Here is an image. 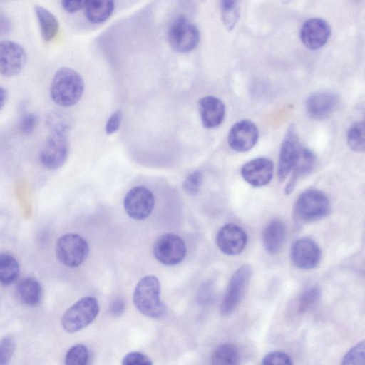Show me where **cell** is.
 Listing matches in <instances>:
<instances>
[{"instance_id": "60d3db41", "label": "cell", "mask_w": 365, "mask_h": 365, "mask_svg": "<svg viewBox=\"0 0 365 365\" xmlns=\"http://www.w3.org/2000/svg\"><path fill=\"white\" fill-rule=\"evenodd\" d=\"M238 6V0H221V9H231Z\"/></svg>"}, {"instance_id": "3957f363", "label": "cell", "mask_w": 365, "mask_h": 365, "mask_svg": "<svg viewBox=\"0 0 365 365\" xmlns=\"http://www.w3.org/2000/svg\"><path fill=\"white\" fill-rule=\"evenodd\" d=\"M170 46L178 53H185L195 50L200 41L197 26L185 16L176 17L167 31Z\"/></svg>"}, {"instance_id": "5bb4252c", "label": "cell", "mask_w": 365, "mask_h": 365, "mask_svg": "<svg viewBox=\"0 0 365 365\" xmlns=\"http://www.w3.org/2000/svg\"><path fill=\"white\" fill-rule=\"evenodd\" d=\"M331 30L329 24L319 18H312L304 22L299 36L304 46L310 50L323 47L331 36Z\"/></svg>"}, {"instance_id": "836d02e7", "label": "cell", "mask_w": 365, "mask_h": 365, "mask_svg": "<svg viewBox=\"0 0 365 365\" xmlns=\"http://www.w3.org/2000/svg\"><path fill=\"white\" fill-rule=\"evenodd\" d=\"M240 18L239 7L231 9H221V19L222 24L227 31L232 30Z\"/></svg>"}, {"instance_id": "ee69618b", "label": "cell", "mask_w": 365, "mask_h": 365, "mask_svg": "<svg viewBox=\"0 0 365 365\" xmlns=\"http://www.w3.org/2000/svg\"><path fill=\"white\" fill-rule=\"evenodd\" d=\"M1 1H7V0H0Z\"/></svg>"}, {"instance_id": "ffe728a7", "label": "cell", "mask_w": 365, "mask_h": 365, "mask_svg": "<svg viewBox=\"0 0 365 365\" xmlns=\"http://www.w3.org/2000/svg\"><path fill=\"white\" fill-rule=\"evenodd\" d=\"M286 227L282 221L274 219L270 221L263 232V244L271 254L279 252L284 243Z\"/></svg>"}, {"instance_id": "e575fe53", "label": "cell", "mask_w": 365, "mask_h": 365, "mask_svg": "<svg viewBox=\"0 0 365 365\" xmlns=\"http://www.w3.org/2000/svg\"><path fill=\"white\" fill-rule=\"evenodd\" d=\"M262 364H292L289 356L279 351H272L264 356L262 361Z\"/></svg>"}, {"instance_id": "d6986e66", "label": "cell", "mask_w": 365, "mask_h": 365, "mask_svg": "<svg viewBox=\"0 0 365 365\" xmlns=\"http://www.w3.org/2000/svg\"><path fill=\"white\" fill-rule=\"evenodd\" d=\"M198 104L204 127L213 128L222 123L225 117V108L220 98L207 96L200 98Z\"/></svg>"}, {"instance_id": "8fae6325", "label": "cell", "mask_w": 365, "mask_h": 365, "mask_svg": "<svg viewBox=\"0 0 365 365\" xmlns=\"http://www.w3.org/2000/svg\"><path fill=\"white\" fill-rule=\"evenodd\" d=\"M155 205L152 192L144 186H137L127 193L124 199L126 213L135 220H143L152 212Z\"/></svg>"}, {"instance_id": "9c48e42d", "label": "cell", "mask_w": 365, "mask_h": 365, "mask_svg": "<svg viewBox=\"0 0 365 365\" xmlns=\"http://www.w3.org/2000/svg\"><path fill=\"white\" fill-rule=\"evenodd\" d=\"M186 251V245L183 240L173 233L161 235L153 246L155 257L165 265L179 264L185 257Z\"/></svg>"}, {"instance_id": "5b68a950", "label": "cell", "mask_w": 365, "mask_h": 365, "mask_svg": "<svg viewBox=\"0 0 365 365\" xmlns=\"http://www.w3.org/2000/svg\"><path fill=\"white\" fill-rule=\"evenodd\" d=\"M98 312L99 305L96 298L83 297L64 313L61 319L62 327L69 333L80 331L95 319Z\"/></svg>"}, {"instance_id": "52a82bcc", "label": "cell", "mask_w": 365, "mask_h": 365, "mask_svg": "<svg viewBox=\"0 0 365 365\" xmlns=\"http://www.w3.org/2000/svg\"><path fill=\"white\" fill-rule=\"evenodd\" d=\"M56 252L60 262L67 267H75L81 264L87 258L89 245L79 235L69 233L58 239Z\"/></svg>"}, {"instance_id": "8992f818", "label": "cell", "mask_w": 365, "mask_h": 365, "mask_svg": "<svg viewBox=\"0 0 365 365\" xmlns=\"http://www.w3.org/2000/svg\"><path fill=\"white\" fill-rule=\"evenodd\" d=\"M330 209L327 195L317 190L311 189L302 192L297 200L295 213L303 222H312L325 217Z\"/></svg>"}, {"instance_id": "b9f144b4", "label": "cell", "mask_w": 365, "mask_h": 365, "mask_svg": "<svg viewBox=\"0 0 365 365\" xmlns=\"http://www.w3.org/2000/svg\"><path fill=\"white\" fill-rule=\"evenodd\" d=\"M6 91L5 89L0 86V110L4 106L6 101Z\"/></svg>"}, {"instance_id": "f546056e", "label": "cell", "mask_w": 365, "mask_h": 365, "mask_svg": "<svg viewBox=\"0 0 365 365\" xmlns=\"http://www.w3.org/2000/svg\"><path fill=\"white\" fill-rule=\"evenodd\" d=\"M364 341H362L352 347L344 356L342 364H364L365 351Z\"/></svg>"}, {"instance_id": "4dcf8cb0", "label": "cell", "mask_w": 365, "mask_h": 365, "mask_svg": "<svg viewBox=\"0 0 365 365\" xmlns=\"http://www.w3.org/2000/svg\"><path fill=\"white\" fill-rule=\"evenodd\" d=\"M16 342L13 337L6 336L0 340V364H6L15 351Z\"/></svg>"}, {"instance_id": "4fadbf2b", "label": "cell", "mask_w": 365, "mask_h": 365, "mask_svg": "<svg viewBox=\"0 0 365 365\" xmlns=\"http://www.w3.org/2000/svg\"><path fill=\"white\" fill-rule=\"evenodd\" d=\"M321 250L312 239L302 237L297 240L290 249V257L294 265L299 269L316 267L321 259Z\"/></svg>"}, {"instance_id": "2e32d148", "label": "cell", "mask_w": 365, "mask_h": 365, "mask_svg": "<svg viewBox=\"0 0 365 365\" xmlns=\"http://www.w3.org/2000/svg\"><path fill=\"white\" fill-rule=\"evenodd\" d=\"M257 126L248 120L237 122L228 134L230 148L237 152H245L255 146L258 139Z\"/></svg>"}, {"instance_id": "83f0119b", "label": "cell", "mask_w": 365, "mask_h": 365, "mask_svg": "<svg viewBox=\"0 0 365 365\" xmlns=\"http://www.w3.org/2000/svg\"><path fill=\"white\" fill-rule=\"evenodd\" d=\"M347 143L356 152H362L365 148V125L364 122L353 124L347 133Z\"/></svg>"}, {"instance_id": "4316f807", "label": "cell", "mask_w": 365, "mask_h": 365, "mask_svg": "<svg viewBox=\"0 0 365 365\" xmlns=\"http://www.w3.org/2000/svg\"><path fill=\"white\" fill-rule=\"evenodd\" d=\"M320 297L321 291L318 287L314 286L307 289L298 299L297 312L302 314L312 310L318 304Z\"/></svg>"}, {"instance_id": "9a60e30c", "label": "cell", "mask_w": 365, "mask_h": 365, "mask_svg": "<svg viewBox=\"0 0 365 365\" xmlns=\"http://www.w3.org/2000/svg\"><path fill=\"white\" fill-rule=\"evenodd\" d=\"M247 242L246 232L238 225L227 224L218 231L216 243L220 250L227 255L242 252Z\"/></svg>"}, {"instance_id": "30bf717a", "label": "cell", "mask_w": 365, "mask_h": 365, "mask_svg": "<svg viewBox=\"0 0 365 365\" xmlns=\"http://www.w3.org/2000/svg\"><path fill=\"white\" fill-rule=\"evenodd\" d=\"M26 61V53L19 43L9 40L0 42V75L11 78L19 74Z\"/></svg>"}, {"instance_id": "f1b7e54d", "label": "cell", "mask_w": 365, "mask_h": 365, "mask_svg": "<svg viewBox=\"0 0 365 365\" xmlns=\"http://www.w3.org/2000/svg\"><path fill=\"white\" fill-rule=\"evenodd\" d=\"M89 358L88 351L83 344H76L67 351L65 363L68 365H85Z\"/></svg>"}, {"instance_id": "ba28073f", "label": "cell", "mask_w": 365, "mask_h": 365, "mask_svg": "<svg viewBox=\"0 0 365 365\" xmlns=\"http://www.w3.org/2000/svg\"><path fill=\"white\" fill-rule=\"evenodd\" d=\"M252 274V267L244 264L232 276L220 305L222 315L230 314L240 303Z\"/></svg>"}, {"instance_id": "ab89813d", "label": "cell", "mask_w": 365, "mask_h": 365, "mask_svg": "<svg viewBox=\"0 0 365 365\" xmlns=\"http://www.w3.org/2000/svg\"><path fill=\"white\" fill-rule=\"evenodd\" d=\"M125 309V302L122 299H116L110 306V312L115 316L122 314Z\"/></svg>"}, {"instance_id": "d6a6232c", "label": "cell", "mask_w": 365, "mask_h": 365, "mask_svg": "<svg viewBox=\"0 0 365 365\" xmlns=\"http://www.w3.org/2000/svg\"><path fill=\"white\" fill-rule=\"evenodd\" d=\"M38 124V117L33 113H24L19 122V129L24 135H31L34 133Z\"/></svg>"}, {"instance_id": "d590c367", "label": "cell", "mask_w": 365, "mask_h": 365, "mask_svg": "<svg viewBox=\"0 0 365 365\" xmlns=\"http://www.w3.org/2000/svg\"><path fill=\"white\" fill-rule=\"evenodd\" d=\"M123 365L152 364L151 360L145 354L138 351L130 352L123 359Z\"/></svg>"}, {"instance_id": "277c9868", "label": "cell", "mask_w": 365, "mask_h": 365, "mask_svg": "<svg viewBox=\"0 0 365 365\" xmlns=\"http://www.w3.org/2000/svg\"><path fill=\"white\" fill-rule=\"evenodd\" d=\"M68 126L51 128L45 140L40 158L43 165L49 170H56L66 162L68 151Z\"/></svg>"}, {"instance_id": "e0dca14e", "label": "cell", "mask_w": 365, "mask_h": 365, "mask_svg": "<svg viewBox=\"0 0 365 365\" xmlns=\"http://www.w3.org/2000/svg\"><path fill=\"white\" fill-rule=\"evenodd\" d=\"M274 165L271 160L260 157L246 163L241 169L244 180L253 187H262L268 184L273 176Z\"/></svg>"}, {"instance_id": "f35d334b", "label": "cell", "mask_w": 365, "mask_h": 365, "mask_svg": "<svg viewBox=\"0 0 365 365\" xmlns=\"http://www.w3.org/2000/svg\"><path fill=\"white\" fill-rule=\"evenodd\" d=\"M11 29V21L5 14L0 12V37L8 34Z\"/></svg>"}, {"instance_id": "603a6c76", "label": "cell", "mask_w": 365, "mask_h": 365, "mask_svg": "<svg viewBox=\"0 0 365 365\" xmlns=\"http://www.w3.org/2000/svg\"><path fill=\"white\" fill-rule=\"evenodd\" d=\"M85 8V15L88 21L92 24H101L112 15L115 1L89 0Z\"/></svg>"}, {"instance_id": "cb8c5ba5", "label": "cell", "mask_w": 365, "mask_h": 365, "mask_svg": "<svg viewBox=\"0 0 365 365\" xmlns=\"http://www.w3.org/2000/svg\"><path fill=\"white\" fill-rule=\"evenodd\" d=\"M35 14L43 39L46 41H52L58 32V19L50 11L41 6H35Z\"/></svg>"}, {"instance_id": "1f68e13d", "label": "cell", "mask_w": 365, "mask_h": 365, "mask_svg": "<svg viewBox=\"0 0 365 365\" xmlns=\"http://www.w3.org/2000/svg\"><path fill=\"white\" fill-rule=\"evenodd\" d=\"M202 174L200 170H195L190 173L183 182V190L190 195L197 194L201 187Z\"/></svg>"}, {"instance_id": "7402d4cb", "label": "cell", "mask_w": 365, "mask_h": 365, "mask_svg": "<svg viewBox=\"0 0 365 365\" xmlns=\"http://www.w3.org/2000/svg\"><path fill=\"white\" fill-rule=\"evenodd\" d=\"M16 292L19 299L26 305L36 307L41 302L42 287L35 279L27 277L21 280L17 285Z\"/></svg>"}, {"instance_id": "7a4b0ae2", "label": "cell", "mask_w": 365, "mask_h": 365, "mask_svg": "<svg viewBox=\"0 0 365 365\" xmlns=\"http://www.w3.org/2000/svg\"><path fill=\"white\" fill-rule=\"evenodd\" d=\"M133 299L135 307L145 316L158 319L165 314V305L160 300V284L154 276H146L139 281Z\"/></svg>"}, {"instance_id": "7bdbcfd3", "label": "cell", "mask_w": 365, "mask_h": 365, "mask_svg": "<svg viewBox=\"0 0 365 365\" xmlns=\"http://www.w3.org/2000/svg\"><path fill=\"white\" fill-rule=\"evenodd\" d=\"M282 3L284 4H287L289 2H290L292 0H280Z\"/></svg>"}, {"instance_id": "ac0fdd59", "label": "cell", "mask_w": 365, "mask_h": 365, "mask_svg": "<svg viewBox=\"0 0 365 365\" xmlns=\"http://www.w3.org/2000/svg\"><path fill=\"white\" fill-rule=\"evenodd\" d=\"M338 103L339 100L335 94L329 91H317L309 96L306 108L311 118L322 120L335 110Z\"/></svg>"}, {"instance_id": "7c38bea8", "label": "cell", "mask_w": 365, "mask_h": 365, "mask_svg": "<svg viewBox=\"0 0 365 365\" xmlns=\"http://www.w3.org/2000/svg\"><path fill=\"white\" fill-rule=\"evenodd\" d=\"M301 148L295 128L292 125L285 134L280 148L277 168L279 181H283L291 173Z\"/></svg>"}, {"instance_id": "8d00e7d4", "label": "cell", "mask_w": 365, "mask_h": 365, "mask_svg": "<svg viewBox=\"0 0 365 365\" xmlns=\"http://www.w3.org/2000/svg\"><path fill=\"white\" fill-rule=\"evenodd\" d=\"M121 120L122 113L120 110H118L111 115L107 122L106 126V133L110 135L116 132L120 128Z\"/></svg>"}, {"instance_id": "44dd1931", "label": "cell", "mask_w": 365, "mask_h": 365, "mask_svg": "<svg viewBox=\"0 0 365 365\" xmlns=\"http://www.w3.org/2000/svg\"><path fill=\"white\" fill-rule=\"evenodd\" d=\"M314 161V153L307 148H301L297 160L291 170L292 176L285 188L286 194L291 193L299 180L312 170Z\"/></svg>"}, {"instance_id": "6da1fadb", "label": "cell", "mask_w": 365, "mask_h": 365, "mask_svg": "<svg viewBox=\"0 0 365 365\" xmlns=\"http://www.w3.org/2000/svg\"><path fill=\"white\" fill-rule=\"evenodd\" d=\"M83 90L81 76L72 68L63 67L53 78L50 93L54 103L63 107H70L78 102Z\"/></svg>"}, {"instance_id": "484cf974", "label": "cell", "mask_w": 365, "mask_h": 365, "mask_svg": "<svg viewBox=\"0 0 365 365\" xmlns=\"http://www.w3.org/2000/svg\"><path fill=\"white\" fill-rule=\"evenodd\" d=\"M240 359L237 347L231 343H225L218 346L212 353V364H236Z\"/></svg>"}, {"instance_id": "74e56055", "label": "cell", "mask_w": 365, "mask_h": 365, "mask_svg": "<svg viewBox=\"0 0 365 365\" xmlns=\"http://www.w3.org/2000/svg\"><path fill=\"white\" fill-rule=\"evenodd\" d=\"M89 0H61L62 7L68 13H75L85 8Z\"/></svg>"}, {"instance_id": "d4e9b609", "label": "cell", "mask_w": 365, "mask_h": 365, "mask_svg": "<svg viewBox=\"0 0 365 365\" xmlns=\"http://www.w3.org/2000/svg\"><path fill=\"white\" fill-rule=\"evenodd\" d=\"M19 266L16 259L9 254H0V284L9 285L19 277Z\"/></svg>"}]
</instances>
